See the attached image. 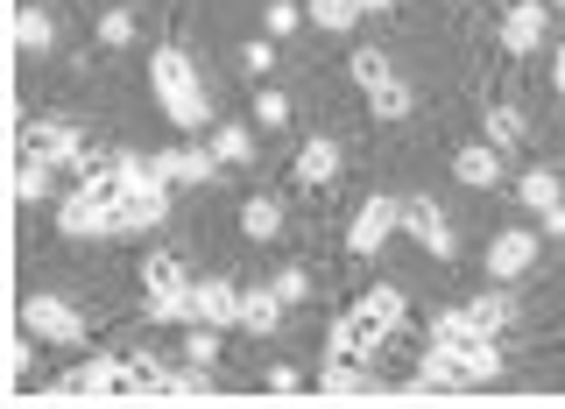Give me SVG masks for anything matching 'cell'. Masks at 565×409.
Instances as JSON below:
<instances>
[{
	"label": "cell",
	"mask_w": 565,
	"mask_h": 409,
	"mask_svg": "<svg viewBox=\"0 0 565 409\" xmlns=\"http://www.w3.org/2000/svg\"><path fill=\"white\" fill-rule=\"evenodd\" d=\"M403 290L396 282H375V290L361 297L353 311L332 317V332H326V360H375V353L388 346V332H403Z\"/></svg>",
	"instance_id": "obj_1"
},
{
	"label": "cell",
	"mask_w": 565,
	"mask_h": 409,
	"mask_svg": "<svg viewBox=\"0 0 565 409\" xmlns=\"http://www.w3.org/2000/svg\"><path fill=\"white\" fill-rule=\"evenodd\" d=\"M149 85H156V106H163V120L177 134H205L212 128V93L199 78V64H191V50H149Z\"/></svg>",
	"instance_id": "obj_2"
},
{
	"label": "cell",
	"mask_w": 565,
	"mask_h": 409,
	"mask_svg": "<svg viewBox=\"0 0 565 409\" xmlns=\"http://www.w3.org/2000/svg\"><path fill=\"white\" fill-rule=\"evenodd\" d=\"M191 276L184 261L170 255V247H156V255H141V290H149V317L156 325H184V304H191Z\"/></svg>",
	"instance_id": "obj_3"
},
{
	"label": "cell",
	"mask_w": 565,
	"mask_h": 409,
	"mask_svg": "<svg viewBox=\"0 0 565 409\" xmlns=\"http://www.w3.org/2000/svg\"><path fill=\"white\" fill-rule=\"evenodd\" d=\"M403 234H411L431 261H452L459 255V234H452L446 205H438L431 191H403Z\"/></svg>",
	"instance_id": "obj_4"
},
{
	"label": "cell",
	"mask_w": 565,
	"mask_h": 409,
	"mask_svg": "<svg viewBox=\"0 0 565 409\" xmlns=\"http://www.w3.org/2000/svg\"><path fill=\"white\" fill-rule=\"evenodd\" d=\"M57 234L64 240H120V205L93 198V191H71V198H57Z\"/></svg>",
	"instance_id": "obj_5"
},
{
	"label": "cell",
	"mask_w": 565,
	"mask_h": 409,
	"mask_svg": "<svg viewBox=\"0 0 565 409\" xmlns=\"http://www.w3.org/2000/svg\"><path fill=\"white\" fill-rule=\"evenodd\" d=\"M50 396H85V402H114V396H135V360H114V353H99V360H85L78 375H64Z\"/></svg>",
	"instance_id": "obj_6"
},
{
	"label": "cell",
	"mask_w": 565,
	"mask_h": 409,
	"mask_svg": "<svg viewBox=\"0 0 565 409\" xmlns=\"http://www.w3.org/2000/svg\"><path fill=\"white\" fill-rule=\"evenodd\" d=\"M396 226H403V198H388V191H375V198H361V212H353V226H347V255H382L388 240H396Z\"/></svg>",
	"instance_id": "obj_7"
},
{
	"label": "cell",
	"mask_w": 565,
	"mask_h": 409,
	"mask_svg": "<svg viewBox=\"0 0 565 409\" xmlns=\"http://www.w3.org/2000/svg\"><path fill=\"white\" fill-rule=\"evenodd\" d=\"M184 325H241V290L226 276H199L191 282V304H184Z\"/></svg>",
	"instance_id": "obj_8"
},
{
	"label": "cell",
	"mask_w": 565,
	"mask_h": 409,
	"mask_svg": "<svg viewBox=\"0 0 565 409\" xmlns=\"http://www.w3.org/2000/svg\"><path fill=\"white\" fill-rule=\"evenodd\" d=\"M22 325L35 332V340H50V346H78L85 340V317L64 304V297H29L22 304Z\"/></svg>",
	"instance_id": "obj_9"
},
{
	"label": "cell",
	"mask_w": 565,
	"mask_h": 409,
	"mask_svg": "<svg viewBox=\"0 0 565 409\" xmlns=\"http://www.w3.org/2000/svg\"><path fill=\"white\" fill-rule=\"evenodd\" d=\"M22 149H29V155H43V163H57V170H78L85 134L71 128V120H29V128H22Z\"/></svg>",
	"instance_id": "obj_10"
},
{
	"label": "cell",
	"mask_w": 565,
	"mask_h": 409,
	"mask_svg": "<svg viewBox=\"0 0 565 409\" xmlns=\"http://www.w3.org/2000/svg\"><path fill=\"white\" fill-rule=\"evenodd\" d=\"M544 35H552V8H544V0H516V8L502 14V50L509 57H537Z\"/></svg>",
	"instance_id": "obj_11"
},
{
	"label": "cell",
	"mask_w": 565,
	"mask_h": 409,
	"mask_svg": "<svg viewBox=\"0 0 565 409\" xmlns=\"http://www.w3.org/2000/svg\"><path fill=\"white\" fill-rule=\"evenodd\" d=\"M452 176H459L467 191H502V184H509V163H502V149L481 134V141H467V149L452 155Z\"/></svg>",
	"instance_id": "obj_12"
},
{
	"label": "cell",
	"mask_w": 565,
	"mask_h": 409,
	"mask_svg": "<svg viewBox=\"0 0 565 409\" xmlns=\"http://www.w3.org/2000/svg\"><path fill=\"white\" fill-rule=\"evenodd\" d=\"M530 261H537V234H523V226H509V234L488 240V276H494V282L530 276Z\"/></svg>",
	"instance_id": "obj_13"
},
{
	"label": "cell",
	"mask_w": 565,
	"mask_h": 409,
	"mask_svg": "<svg viewBox=\"0 0 565 409\" xmlns=\"http://www.w3.org/2000/svg\"><path fill=\"white\" fill-rule=\"evenodd\" d=\"M340 163H347L340 134H311L305 149H297V184H305V191H318V184H332V176H340Z\"/></svg>",
	"instance_id": "obj_14"
},
{
	"label": "cell",
	"mask_w": 565,
	"mask_h": 409,
	"mask_svg": "<svg viewBox=\"0 0 565 409\" xmlns=\"http://www.w3.org/2000/svg\"><path fill=\"white\" fill-rule=\"evenodd\" d=\"M71 191H93V198H120V149H85L71 170Z\"/></svg>",
	"instance_id": "obj_15"
},
{
	"label": "cell",
	"mask_w": 565,
	"mask_h": 409,
	"mask_svg": "<svg viewBox=\"0 0 565 409\" xmlns=\"http://www.w3.org/2000/svg\"><path fill=\"white\" fill-rule=\"evenodd\" d=\"M509 317H516L509 282H494V290H481L473 304H459V325H467V332H509Z\"/></svg>",
	"instance_id": "obj_16"
},
{
	"label": "cell",
	"mask_w": 565,
	"mask_h": 409,
	"mask_svg": "<svg viewBox=\"0 0 565 409\" xmlns=\"http://www.w3.org/2000/svg\"><path fill=\"white\" fill-rule=\"evenodd\" d=\"M282 297H276V282H255V290H241V325L255 332V340H269V332L282 325Z\"/></svg>",
	"instance_id": "obj_17"
},
{
	"label": "cell",
	"mask_w": 565,
	"mask_h": 409,
	"mask_svg": "<svg viewBox=\"0 0 565 409\" xmlns=\"http://www.w3.org/2000/svg\"><path fill=\"white\" fill-rule=\"evenodd\" d=\"M156 170H163L170 184H212L220 155H212V141H205V149H163V155H156Z\"/></svg>",
	"instance_id": "obj_18"
},
{
	"label": "cell",
	"mask_w": 565,
	"mask_h": 409,
	"mask_svg": "<svg viewBox=\"0 0 565 409\" xmlns=\"http://www.w3.org/2000/svg\"><path fill=\"white\" fill-rule=\"evenodd\" d=\"M481 134H488L502 155H516V149H523V134H530V114H523V106H509V99H494V106H488V120H481Z\"/></svg>",
	"instance_id": "obj_19"
},
{
	"label": "cell",
	"mask_w": 565,
	"mask_h": 409,
	"mask_svg": "<svg viewBox=\"0 0 565 409\" xmlns=\"http://www.w3.org/2000/svg\"><path fill=\"white\" fill-rule=\"evenodd\" d=\"M347 78L361 85V93H382V85H396V64H388V50H375V43H361L347 57Z\"/></svg>",
	"instance_id": "obj_20"
},
{
	"label": "cell",
	"mask_w": 565,
	"mask_h": 409,
	"mask_svg": "<svg viewBox=\"0 0 565 409\" xmlns=\"http://www.w3.org/2000/svg\"><path fill=\"white\" fill-rule=\"evenodd\" d=\"M50 191H57V163H43V155L22 149V170H14V198L22 205H50Z\"/></svg>",
	"instance_id": "obj_21"
},
{
	"label": "cell",
	"mask_w": 565,
	"mask_h": 409,
	"mask_svg": "<svg viewBox=\"0 0 565 409\" xmlns=\"http://www.w3.org/2000/svg\"><path fill=\"white\" fill-rule=\"evenodd\" d=\"M241 234L247 240H276L282 234V198H276V191H255V198L241 205Z\"/></svg>",
	"instance_id": "obj_22"
},
{
	"label": "cell",
	"mask_w": 565,
	"mask_h": 409,
	"mask_svg": "<svg viewBox=\"0 0 565 409\" xmlns=\"http://www.w3.org/2000/svg\"><path fill=\"white\" fill-rule=\"evenodd\" d=\"M558 198H565L558 170H523V176H516V205H523V212H552Z\"/></svg>",
	"instance_id": "obj_23"
},
{
	"label": "cell",
	"mask_w": 565,
	"mask_h": 409,
	"mask_svg": "<svg viewBox=\"0 0 565 409\" xmlns=\"http://www.w3.org/2000/svg\"><path fill=\"white\" fill-rule=\"evenodd\" d=\"M305 22L332 29V35H353L361 29V0H305Z\"/></svg>",
	"instance_id": "obj_24"
},
{
	"label": "cell",
	"mask_w": 565,
	"mask_h": 409,
	"mask_svg": "<svg viewBox=\"0 0 565 409\" xmlns=\"http://www.w3.org/2000/svg\"><path fill=\"white\" fill-rule=\"evenodd\" d=\"M14 43H22L29 57H43V50H57V22H50L43 8H22L14 14Z\"/></svg>",
	"instance_id": "obj_25"
},
{
	"label": "cell",
	"mask_w": 565,
	"mask_h": 409,
	"mask_svg": "<svg viewBox=\"0 0 565 409\" xmlns=\"http://www.w3.org/2000/svg\"><path fill=\"white\" fill-rule=\"evenodd\" d=\"M212 155L220 163H255V128H241V120H226V128H212Z\"/></svg>",
	"instance_id": "obj_26"
},
{
	"label": "cell",
	"mask_w": 565,
	"mask_h": 409,
	"mask_svg": "<svg viewBox=\"0 0 565 409\" xmlns=\"http://www.w3.org/2000/svg\"><path fill=\"white\" fill-rule=\"evenodd\" d=\"M128 360H135V396H170V388H177L163 353H128Z\"/></svg>",
	"instance_id": "obj_27"
},
{
	"label": "cell",
	"mask_w": 565,
	"mask_h": 409,
	"mask_svg": "<svg viewBox=\"0 0 565 409\" xmlns=\"http://www.w3.org/2000/svg\"><path fill=\"white\" fill-rule=\"evenodd\" d=\"M318 388H326V396H367L375 381H367L353 360H326V375H318Z\"/></svg>",
	"instance_id": "obj_28"
},
{
	"label": "cell",
	"mask_w": 565,
	"mask_h": 409,
	"mask_svg": "<svg viewBox=\"0 0 565 409\" xmlns=\"http://www.w3.org/2000/svg\"><path fill=\"white\" fill-rule=\"evenodd\" d=\"M255 128H290V93L282 85H255Z\"/></svg>",
	"instance_id": "obj_29"
},
{
	"label": "cell",
	"mask_w": 565,
	"mask_h": 409,
	"mask_svg": "<svg viewBox=\"0 0 565 409\" xmlns=\"http://www.w3.org/2000/svg\"><path fill=\"white\" fill-rule=\"evenodd\" d=\"M184 367H220V325H191V340H184Z\"/></svg>",
	"instance_id": "obj_30"
},
{
	"label": "cell",
	"mask_w": 565,
	"mask_h": 409,
	"mask_svg": "<svg viewBox=\"0 0 565 409\" xmlns=\"http://www.w3.org/2000/svg\"><path fill=\"white\" fill-rule=\"evenodd\" d=\"M367 114H375V120H403V114H411V85H382V93H367Z\"/></svg>",
	"instance_id": "obj_31"
},
{
	"label": "cell",
	"mask_w": 565,
	"mask_h": 409,
	"mask_svg": "<svg viewBox=\"0 0 565 409\" xmlns=\"http://www.w3.org/2000/svg\"><path fill=\"white\" fill-rule=\"evenodd\" d=\"M99 43H106V50H128V43H135V14H128V8H106V14H99Z\"/></svg>",
	"instance_id": "obj_32"
},
{
	"label": "cell",
	"mask_w": 565,
	"mask_h": 409,
	"mask_svg": "<svg viewBox=\"0 0 565 409\" xmlns=\"http://www.w3.org/2000/svg\"><path fill=\"white\" fill-rule=\"evenodd\" d=\"M269 282H276V297H282V304H305V297H311V276L297 269V261H282V269H276Z\"/></svg>",
	"instance_id": "obj_33"
},
{
	"label": "cell",
	"mask_w": 565,
	"mask_h": 409,
	"mask_svg": "<svg viewBox=\"0 0 565 409\" xmlns=\"http://www.w3.org/2000/svg\"><path fill=\"white\" fill-rule=\"evenodd\" d=\"M297 22H305V8H297V0H269V8H262V29H269V35H290Z\"/></svg>",
	"instance_id": "obj_34"
},
{
	"label": "cell",
	"mask_w": 565,
	"mask_h": 409,
	"mask_svg": "<svg viewBox=\"0 0 565 409\" xmlns=\"http://www.w3.org/2000/svg\"><path fill=\"white\" fill-rule=\"evenodd\" d=\"M269 64H276V43H269V35L241 50V71H247V78H269Z\"/></svg>",
	"instance_id": "obj_35"
},
{
	"label": "cell",
	"mask_w": 565,
	"mask_h": 409,
	"mask_svg": "<svg viewBox=\"0 0 565 409\" xmlns=\"http://www.w3.org/2000/svg\"><path fill=\"white\" fill-rule=\"evenodd\" d=\"M29 340H35V332H29ZM29 340L8 353V375H14V381H29V367H35V346H29Z\"/></svg>",
	"instance_id": "obj_36"
},
{
	"label": "cell",
	"mask_w": 565,
	"mask_h": 409,
	"mask_svg": "<svg viewBox=\"0 0 565 409\" xmlns=\"http://www.w3.org/2000/svg\"><path fill=\"white\" fill-rule=\"evenodd\" d=\"M262 388H269V396H290V388H297V367H269Z\"/></svg>",
	"instance_id": "obj_37"
},
{
	"label": "cell",
	"mask_w": 565,
	"mask_h": 409,
	"mask_svg": "<svg viewBox=\"0 0 565 409\" xmlns=\"http://www.w3.org/2000/svg\"><path fill=\"white\" fill-rule=\"evenodd\" d=\"M537 219H544V234H552V240H565V198L552 212H537Z\"/></svg>",
	"instance_id": "obj_38"
},
{
	"label": "cell",
	"mask_w": 565,
	"mask_h": 409,
	"mask_svg": "<svg viewBox=\"0 0 565 409\" xmlns=\"http://www.w3.org/2000/svg\"><path fill=\"white\" fill-rule=\"evenodd\" d=\"M552 85H558V99H565V43L552 50Z\"/></svg>",
	"instance_id": "obj_39"
},
{
	"label": "cell",
	"mask_w": 565,
	"mask_h": 409,
	"mask_svg": "<svg viewBox=\"0 0 565 409\" xmlns=\"http://www.w3.org/2000/svg\"><path fill=\"white\" fill-rule=\"evenodd\" d=\"M388 8H396V0H361V14H388Z\"/></svg>",
	"instance_id": "obj_40"
}]
</instances>
